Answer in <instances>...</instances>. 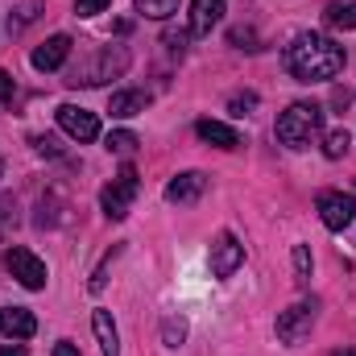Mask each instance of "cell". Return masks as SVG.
Returning <instances> with one entry per match:
<instances>
[{"mask_svg":"<svg viewBox=\"0 0 356 356\" xmlns=\"http://www.w3.org/2000/svg\"><path fill=\"white\" fill-rule=\"evenodd\" d=\"M0 356H25L21 344H0Z\"/></svg>","mask_w":356,"mask_h":356,"instance_id":"31","label":"cell"},{"mask_svg":"<svg viewBox=\"0 0 356 356\" xmlns=\"http://www.w3.org/2000/svg\"><path fill=\"white\" fill-rule=\"evenodd\" d=\"M33 149H38V154H58L54 137H33Z\"/></svg>","mask_w":356,"mask_h":356,"instance_id":"29","label":"cell"},{"mask_svg":"<svg viewBox=\"0 0 356 356\" xmlns=\"http://www.w3.org/2000/svg\"><path fill=\"white\" fill-rule=\"evenodd\" d=\"M145 104H149V95L145 91H112V104H108V112L112 116H120V120H129V116H137V112H145Z\"/></svg>","mask_w":356,"mask_h":356,"instance_id":"16","label":"cell"},{"mask_svg":"<svg viewBox=\"0 0 356 356\" xmlns=\"http://www.w3.org/2000/svg\"><path fill=\"white\" fill-rule=\"evenodd\" d=\"M319 129H323V108L319 104H290L277 116V141L290 145V149H307Z\"/></svg>","mask_w":356,"mask_h":356,"instance_id":"2","label":"cell"},{"mask_svg":"<svg viewBox=\"0 0 356 356\" xmlns=\"http://www.w3.org/2000/svg\"><path fill=\"white\" fill-rule=\"evenodd\" d=\"M228 108H232V116H245L249 108H257V95H253V91H245V95H232V104H228Z\"/></svg>","mask_w":356,"mask_h":356,"instance_id":"25","label":"cell"},{"mask_svg":"<svg viewBox=\"0 0 356 356\" xmlns=\"http://www.w3.org/2000/svg\"><path fill=\"white\" fill-rule=\"evenodd\" d=\"M336 356H356V348H344V353H336Z\"/></svg>","mask_w":356,"mask_h":356,"instance_id":"32","label":"cell"},{"mask_svg":"<svg viewBox=\"0 0 356 356\" xmlns=\"http://www.w3.org/2000/svg\"><path fill=\"white\" fill-rule=\"evenodd\" d=\"M290 261H294V282L307 286V282H311V249H307V245H294Z\"/></svg>","mask_w":356,"mask_h":356,"instance_id":"18","label":"cell"},{"mask_svg":"<svg viewBox=\"0 0 356 356\" xmlns=\"http://www.w3.org/2000/svg\"><path fill=\"white\" fill-rule=\"evenodd\" d=\"M91 327H95V340H99V353H104V356H120V336H116V323H112V311H95V315H91Z\"/></svg>","mask_w":356,"mask_h":356,"instance_id":"15","label":"cell"},{"mask_svg":"<svg viewBox=\"0 0 356 356\" xmlns=\"http://www.w3.org/2000/svg\"><path fill=\"white\" fill-rule=\"evenodd\" d=\"M108 149H112V154H120V158H129V154L137 149V133H129V129L108 133Z\"/></svg>","mask_w":356,"mask_h":356,"instance_id":"20","label":"cell"},{"mask_svg":"<svg viewBox=\"0 0 356 356\" xmlns=\"http://www.w3.org/2000/svg\"><path fill=\"white\" fill-rule=\"evenodd\" d=\"M175 8H178V0H137V13H145V17H154V21L170 17Z\"/></svg>","mask_w":356,"mask_h":356,"instance_id":"22","label":"cell"},{"mask_svg":"<svg viewBox=\"0 0 356 356\" xmlns=\"http://www.w3.org/2000/svg\"><path fill=\"white\" fill-rule=\"evenodd\" d=\"M71 46H75V42H71L67 33H54L50 42H42V46L33 50V67H38V71H58V67L71 58Z\"/></svg>","mask_w":356,"mask_h":356,"instance_id":"10","label":"cell"},{"mask_svg":"<svg viewBox=\"0 0 356 356\" xmlns=\"http://www.w3.org/2000/svg\"><path fill=\"white\" fill-rule=\"evenodd\" d=\"M58 124H63V133L75 137V141H95V137H99V116L88 112V108H75V104H63V108H58Z\"/></svg>","mask_w":356,"mask_h":356,"instance_id":"9","label":"cell"},{"mask_svg":"<svg viewBox=\"0 0 356 356\" xmlns=\"http://www.w3.org/2000/svg\"><path fill=\"white\" fill-rule=\"evenodd\" d=\"M13 91H17L13 75H8V71H0V104H8V99H13Z\"/></svg>","mask_w":356,"mask_h":356,"instance_id":"27","label":"cell"},{"mask_svg":"<svg viewBox=\"0 0 356 356\" xmlns=\"http://www.w3.org/2000/svg\"><path fill=\"white\" fill-rule=\"evenodd\" d=\"M0 332H4L8 340H29V336L38 332V319H33V311H25V307H4V311H0Z\"/></svg>","mask_w":356,"mask_h":356,"instance_id":"11","label":"cell"},{"mask_svg":"<svg viewBox=\"0 0 356 356\" xmlns=\"http://www.w3.org/2000/svg\"><path fill=\"white\" fill-rule=\"evenodd\" d=\"M38 13H42V0H25V4L17 8V17H8V29H13V33H21L29 21H38Z\"/></svg>","mask_w":356,"mask_h":356,"instance_id":"19","label":"cell"},{"mask_svg":"<svg viewBox=\"0 0 356 356\" xmlns=\"http://www.w3.org/2000/svg\"><path fill=\"white\" fill-rule=\"evenodd\" d=\"M195 133H199L207 145H216V149H236V145H241V133H236L232 124H224V120H199Z\"/></svg>","mask_w":356,"mask_h":356,"instance_id":"14","label":"cell"},{"mask_svg":"<svg viewBox=\"0 0 356 356\" xmlns=\"http://www.w3.org/2000/svg\"><path fill=\"white\" fill-rule=\"evenodd\" d=\"M323 17H327L332 29H356V0H348V4H332Z\"/></svg>","mask_w":356,"mask_h":356,"instance_id":"17","label":"cell"},{"mask_svg":"<svg viewBox=\"0 0 356 356\" xmlns=\"http://www.w3.org/2000/svg\"><path fill=\"white\" fill-rule=\"evenodd\" d=\"M124 67H129V54H124L120 46H104V50H99L91 63H83L67 83H75V88H99V83H108L112 75H120Z\"/></svg>","mask_w":356,"mask_h":356,"instance_id":"3","label":"cell"},{"mask_svg":"<svg viewBox=\"0 0 356 356\" xmlns=\"http://www.w3.org/2000/svg\"><path fill=\"white\" fill-rule=\"evenodd\" d=\"M50 356H79V348H75L71 340H63V344H54V353Z\"/></svg>","mask_w":356,"mask_h":356,"instance_id":"30","label":"cell"},{"mask_svg":"<svg viewBox=\"0 0 356 356\" xmlns=\"http://www.w3.org/2000/svg\"><path fill=\"white\" fill-rule=\"evenodd\" d=\"M282 63H286V71H290L294 79H302V83H327V79H336V75L344 71V46H336V42L323 38V33H298V38L286 46Z\"/></svg>","mask_w":356,"mask_h":356,"instance_id":"1","label":"cell"},{"mask_svg":"<svg viewBox=\"0 0 356 356\" xmlns=\"http://www.w3.org/2000/svg\"><path fill=\"white\" fill-rule=\"evenodd\" d=\"M311 327H315V302H294L277 315V340L290 344V348L302 344L311 336Z\"/></svg>","mask_w":356,"mask_h":356,"instance_id":"6","label":"cell"},{"mask_svg":"<svg viewBox=\"0 0 356 356\" xmlns=\"http://www.w3.org/2000/svg\"><path fill=\"white\" fill-rule=\"evenodd\" d=\"M224 17V0H191V33L207 38Z\"/></svg>","mask_w":356,"mask_h":356,"instance_id":"12","label":"cell"},{"mask_svg":"<svg viewBox=\"0 0 356 356\" xmlns=\"http://www.w3.org/2000/svg\"><path fill=\"white\" fill-rule=\"evenodd\" d=\"M203 186H207V178L199 175V170H186V175H178L166 182V199L170 203H195L203 195Z\"/></svg>","mask_w":356,"mask_h":356,"instance_id":"13","label":"cell"},{"mask_svg":"<svg viewBox=\"0 0 356 356\" xmlns=\"http://www.w3.org/2000/svg\"><path fill=\"white\" fill-rule=\"evenodd\" d=\"M319 220H323V228L344 232L356 220V203L348 195H340V191H323V195H319Z\"/></svg>","mask_w":356,"mask_h":356,"instance_id":"7","label":"cell"},{"mask_svg":"<svg viewBox=\"0 0 356 356\" xmlns=\"http://www.w3.org/2000/svg\"><path fill=\"white\" fill-rule=\"evenodd\" d=\"M0 175H4V158H0Z\"/></svg>","mask_w":356,"mask_h":356,"instance_id":"33","label":"cell"},{"mask_svg":"<svg viewBox=\"0 0 356 356\" xmlns=\"http://www.w3.org/2000/svg\"><path fill=\"white\" fill-rule=\"evenodd\" d=\"M13 224H17V199L13 195H0V241L13 232Z\"/></svg>","mask_w":356,"mask_h":356,"instance_id":"23","label":"cell"},{"mask_svg":"<svg viewBox=\"0 0 356 356\" xmlns=\"http://www.w3.org/2000/svg\"><path fill=\"white\" fill-rule=\"evenodd\" d=\"M162 42H166V50H170V54H182V46H186V33H166Z\"/></svg>","mask_w":356,"mask_h":356,"instance_id":"28","label":"cell"},{"mask_svg":"<svg viewBox=\"0 0 356 356\" xmlns=\"http://www.w3.org/2000/svg\"><path fill=\"white\" fill-rule=\"evenodd\" d=\"M112 0H75V13L79 17H95V13H104Z\"/></svg>","mask_w":356,"mask_h":356,"instance_id":"26","label":"cell"},{"mask_svg":"<svg viewBox=\"0 0 356 356\" xmlns=\"http://www.w3.org/2000/svg\"><path fill=\"white\" fill-rule=\"evenodd\" d=\"M348 141H353L348 129H332L327 141H323V154H327V158H344V154H348Z\"/></svg>","mask_w":356,"mask_h":356,"instance_id":"21","label":"cell"},{"mask_svg":"<svg viewBox=\"0 0 356 356\" xmlns=\"http://www.w3.org/2000/svg\"><path fill=\"white\" fill-rule=\"evenodd\" d=\"M182 336H186V319H175V315H170V319L162 323V340H166L170 348H178V344H182Z\"/></svg>","mask_w":356,"mask_h":356,"instance_id":"24","label":"cell"},{"mask_svg":"<svg viewBox=\"0 0 356 356\" xmlns=\"http://www.w3.org/2000/svg\"><path fill=\"white\" fill-rule=\"evenodd\" d=\"M137 186H141V182H137V170L124 166L120 175L104 186V195H99L104 216H108V220H124V216H129V203H133V195H137Z\"/></svg>","mask_w":356,"mask_h":356,"instance_id":"5","label":"cell"},{"mask_svg":"<svg viewBox=\"0 0 356 356\" xmlns=\"http://www.w3.org/2000/svg\"><path fill=\"white\" fill-rule=\"evenodd\" d=\"M4 269L25 286V290H46V261L42 257H33L29 249H21V245H13V249H4Z\"/></svg>","mask_w":356,"mask_h":356,"instance_id":"4","label":"cell"},{"mask_svg":"<svg viewBox=\"0 0 356 356\" xmlns=\"http://www.w3.org/2000/svg\"><path fill=\"white\" fill-rule=\"evenodd\" d=\"M241 266H245V245L232 232H220L216 245H211V273L216 277H232Z\"/></svg>","mask_w":356,"mask_h":356,"instance_id":"8","label":"cell"}]
</instances>
